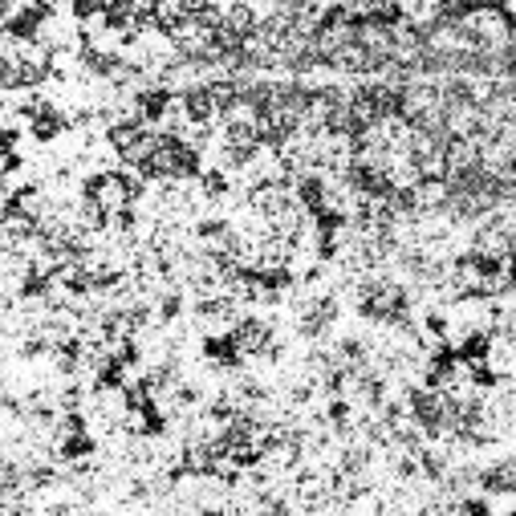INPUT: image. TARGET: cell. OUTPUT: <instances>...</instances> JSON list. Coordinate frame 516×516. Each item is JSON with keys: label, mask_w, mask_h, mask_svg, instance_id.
Here are the masks:
<instances>
[{"label": "cell", "mask_w": 516, "mask_h": 516, "mask_svg": "<svg viewBox=\"0 0 516 516\" xmlns=\"http://www.w3.org/2000/svg\"><path fill=\"white\" fill-rule=\"evenodd\" d=\"M86 191H90V196L106 208V216H122V212H131V208H135V200H139L135 183L126 179L122 171H98V175H90Z\"/></svg>", "instance_id": "6da1fadb"}, {"label": "cell", "mask_w": 516, "mask_h": 516, "mask_svg": "<svg viewBox=\"0 0 516 516\" xmlns=\"http://www.w3.org/2000/svg\"><path fill=\"white\" fill-rule=\"evenodd\" d=\"M411 204L415 212H439L451 204V179H419L411 187Z\"/></svg>", "instance_id": "7a4b0ae2"}, {"label": "cell", "mask_w": 516, "mask_h": 516, "mask_svg": "<svg viewBox=\"0 0 516 516\" xmlns=\"http://www.w3.org/2000/svg\"><path fill=\"white\" fill-rule=\"evenodd\" d=\"M415 163H419V175L423 179H447V151L443 147L431 151V155H419Z\"/></svg>", "instance_id": "3957f363"}, {"label": "cell", "mask_w": 516, "mask_h": 516, "mask_svg": "<svg viewBox=\"0 0 516 516\" xmlns=\"http://www.w3.org/2000/svg\"><path fill=\"white\" fill-rule=\"evenodd\" d=\"M126 5H131V17L139 21H151L159 13V0H126Z\"/></svg>", "instance_id": "277c9868"}]
</instances>
